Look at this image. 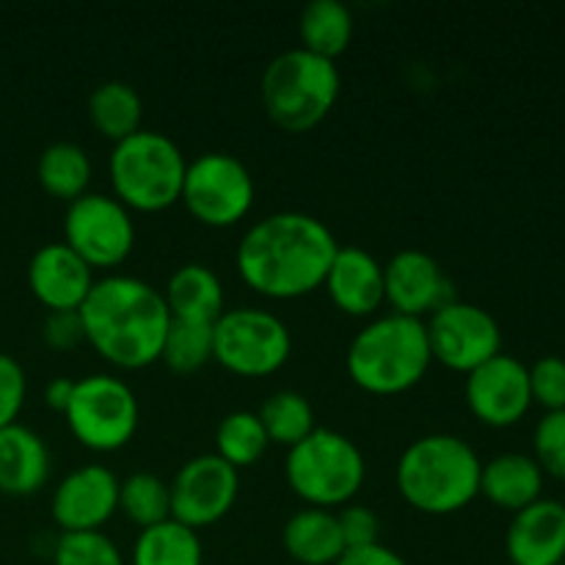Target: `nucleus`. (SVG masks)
Returning <instances> with one entry per match:
<instances>
[{
	"instance_id": "ddd939ff",
	"label": "nucleus",
	"mask_w": 565,
	"mask_h": 565,
	"mask_svg": "<svg viewBox=\"0 0 565 565\" xmlns=\"http://www.w3.org/2000/svg\"><path fill=\"white\" fill-rule=\"evenodd\" d=\"M171 489V519L191 530L218 524L235 508L241 475L215 452L196 456L180 467Z\"/></svg>"
},
{
	"instance_id": "c9c22d12",
	"label": "nucleus",
	"mask_w": 565,
	"mask_h": 565,
	"mask_svg": "<svg viewBox=\"0 0 565 565\" xmlns=\"http://www.w3.org/2000/svg\"><path fill=\"white\" fill-rule=\"evenodd\" d=\"M334 513H337V524H340L342 541H345V550H359V546L379 544L381 522L379 516H375V511H370L367 505L348 502L345 508H340V511Z\"/></svg>"
},
{
	"instance_id": "423d86ee",
	"label": "nucleus",
	"mask_w": 565,
	"mask_h": 565,
	"mask_svg": "<svg viewBox=\"0 0 565 565\" xmlns=\"http://www.w3.org/2000/svg\"><path fill=\"white\" fill-rule=\"evenodd\" d=\"M188 160L166 132L138 130L114 143L108 160L114 199L136 213H163L180 202Z\"/></svg>"
},
{
	"instance_id": "f704fd0d",
	"label": "nucleus",
	"mask_w": 565,
	"mask_h": 565,
	"mask_svg": "<svg viewBox=\"0 0 565 565\" xmlns=\"http://www.w3.org/2000/svg\"><path fill=\"white\" fill-rule=\"evenodd\" d=\"M28 397V379L14 356L0 351V430L17 423Z\"/></svg>"
},
{
	"instance_id": "6ab92c4d",
	"label": "nucleus",
	"mask_w": 565,
	"mask_h": 565,
	"mask_svg": "<svg viewBox=\"0 0 565 565\" xmlns=\"http://www.w3.org/2000/svg\"><path fill=\"white\" fill-rule=\"evenodd\" d=\"M505 552L513 565H561L565 561V505L544 500L513 513L505 533Z\"/></svg>"
},
{
	"instance_id": "0eeeda50",
	"label": "nucleus",
	"mask_w": 565,
	"mask_h": 565,
	"mask_svg": "<svg viewBox=\"0 0 565 565\" xmlns=\"http://www.w3.org/2000/svg\"><path fill=\"white\" fill-rule=\"evenodd\" d=\"M287 486L309 508H345L362 491L367 463L356 441L331 428H315L287 450Z\"/></svg>"
},
{
	"instance_id": "9b49d317",
	"label": "nucleus",
	"mask_w": 565,
	"mask_h": 565,
	"mask_svg": "<svg viewBox=\"0 0 565 565\" xmlns=\"http://www.w3.org/2000/svg\"><path fill=\"white\" fill-rule=\"evenodd\" d=\"M64 243L92 270L119 268L136 246L132 213L119 199L83 193L81 199L66 204Z\"/></svg>"
},
{
	"instance_id": "e433bc0d",
	"label": "nucleus",
	"mask_w": 565,
	"mask_h": 565,
	"mask_svg": "<svg viewBox=\"0 0 565 565\" xmlns=\"http://www.w3.org/2000/svg\"><path fill=\"white\" fill-rule=\"evenodd\" d=\"M42 337L44 342H47V348H53V351L58 353L75 351L81 342H86L81 315L77 312H50L47 318H44Z\"/></svg>"
},
{
	"instance_id": "5701e85b",
	"label": "nucleus",
	"mask_w": 565,
	"mask_h": 565,
	"mask_svg": "<svg viewBox=\"0 0 565 565\" xmlns=\"http://www.w3.org/2000/svg\"><path fill=\"white\" fill-rule=\"evenodd\" d=\"M281 546L301 565H334L345 552L337 513L323 508H301L287 519Z\"/></svg>"
},
{
	"instance_id": "4c0bfd02",
	"label": "nucleus",
	"mask_w": 565,
	"mask_h": 565,
	"mask_svg": "<svg viewBox=\"0 0 565 565\" xmlns=\"http://www.w3.org/2000/svg\"><path fill=\"white\" fill-rule=\"evenodd\" d=\"M334 565H408V563L403 561L395 550H390V546H384L379 541V544H373V546L345 550Z\"/></svg>"
},
{
	"instance_id": "f03ea898",
	"label": "nucleus",
	"mask_w": 565,
	"mask_h": 565,
	"mask_svg": "<svg viewBox=\"0 0 565 565\" xmlns=\"http://www.w3.org/2000/svg\"><path fill=\"white\" fill-rule=\"evenodd\" d=\"M77 315L88 345L114 367L143 370L160 362L171 312L149 281L125 274L97 279Z\"/></svg>"
},
{
	"instance_id": "4468645a",
	"label": "nucleus",
	"mask_w": 565,
	"mask_h": 565,
	"mask_svg": "<svg viewBox=\"0 0 565 565\" xmlns=\"http://www.w3.org/2000/svg\"><path fill=\"white\" fill-rule=\"evenodd\" d=\"M467 406L478 423L489 428H511L522 423L533 406L530 370L511 353H497L486 364L467 375Z\"/></svg>"
},
{
	"instance_id": "aec40b11",
	"label": "nucleus",
	"mask_w": 565,
	"mask_h": 565,
	"mask_svg": "<svg viewBox=\"0 0 565 565\" xmlns=\"http://www.w3.org/2000/svg\"><path fill=\"white\" fill-rule=\"evenodd\" d=\"M53 458L36 430L14 423L0 430V494L31 497L50 480Z\"/></svg>"
},
{
	"instance_id": "dca6fc26",
	"label": "nucleus",
	"mask_w": 565,
	"mask_h": 565,
	"mask_svg": "<svg viewBox=\"0 0 565 565\" xmlns=\"http://www.w3.org/2000/svg\"><path fill=\"white\" fill-rule=\"evenodd\" d=\"M384 298L392 312L423 320L452 301V281L434 254L403 248L384 263Z\"/></svg>"
},
{
	"instance_id": "bb28decb",
	"label": "nucleus",
	"mask_w": 565,
	"mask_h": 565,
	"mask_svg": "<svg viewBox=\"0 0 565 565\" xmlns=\"http://www.w3.org/2000/svg\"><path fill=\"white\" fill-rule=\"evenodd\" d=\"M130 565H204L202 539L196 530L169 519L138 533Z\"/></svg>"
},
{
	"instance_id": "473e14b6",
	"label": "nucleus",
	"mask_w": 565,
	"mask_h": 565,
	"mask_svg": "<svg viewBox=\"0 0 565 565\" xmlns=\"http://www.w3.org/2000/svg\"><path fill=\"white\" fill-rule=\"evenodd\" d=\"M535 463L541 472L565 480V412H546L533 434Z\"/></svg>"
},
{
	"instance_id": "4be33fe9",
	"label": "nucleus",
	"mask_w": 565,
	"mask_h": 565,
	"mask_svg": "<svg viewBox=\"0 0 565 565\" xmlns=\"http://www.w3.org/2000/svg\"><path fill=\"white\" fill-rule=\"evenodd\" d=\"M166 307L171 318L193 323H215L224 315V285L204 263H185L166 281Z\"/></svg>"
},
{
	"instance_id": "a211bd4d",
	"label": "nucleus",
	"mask_w": 565,
	"mask_h": 565,
	"mask_svg": "<svg viewBox=\"0 0 565 565\" xmlns=\"http://www.w3.org/2000/svg\"><path fill=\"white\" fill-rule=\"evenodd\" d=\"M323 287L331 303L348 318H370L386 303L384 265L362 246L337 248Z\"/></svg>"
},
{
	"instance_id": "20e7f679",
	"label": "nucleus",
	"mask_w": 565,
	"mask_h": 565,
	"mask_svg": "<svg viewBox=\"0 0 565 565\" xmlns=\"http://www.w3.org/2000/svg\"><path fill=\"white\" fill-rule=\"evenodd\" d=\"M430 356L425 320L406 315H381L351 340L345 367L353 384L370 395L392 397L414 390L428 375Z\"/></svg>"
},
{
	"instance_id": "b1692460",
	"label": "nucleus",
	"mask_w": 565,
	"mask_h": 565,
	"mask_svg": "<svg viewBox=\"0 0 565 565\" xmlns=\"http://www.w3.org/2000/svg\"><path fill=\"white\" fill-rule=\"evenodd\" d=\"M143 103L136 86L125 81H105L88 97V121L108 141L119 143L141 130Z\"/></svg>"
},
{
	"instance_id": "39448f33",
	"label": "nucleus",
	"mask_w": 565,
	"mask_h": 565,
	"mask_svg": "<svg viewBox=\"0 0 565 565\" xmlns=\"http://www.w3.org/2000/svg\"><path fill=\"white\" fill-rule=\"evenodd\" d=\"M337 61L292 47L270 58L259 81L265 114L285 132H309L340 99Z\"/></svg>"
},
{
	"instance_id": "1a4fd4ad",
	"label": "nucleus",
	"mask_w": 565,
	"mask_h": 565,
	"mask_svg": "<svg viewBox=\"0 0 565 565\" xmlns=\"http://www.w3.org/2000/svg\"><path fill=\"white\" fill-rule=\"evenodd\" d=\"M292 353L285 320L254 307L230 309L213 323V359L237 379H268Z\"/></svg>"
},
{
	"instance_id": "2f4dec72",
	"label": "nucleus",
	"mask_w": 565,
	"mask_h": 565,
	"mask_svg": "<svg viewBox=\"0 0 565 565\" xmlns=\"http://www.w3.org/2000/svg\"><path fill=\"white\" fill-rule=\"evenodd\" d=\"M53 565H125V555L103 530L61 533L53 550Z\"/></svg>"
},
{
	"instance_id": "412c9836",
	"label": "nucleus",
	"mask_w": 565,
	"mask_h": 565,
	"mask_svg": "<svg viewBox=\"0 0 565 565\" xmlns=\"http://www.w3.org/2000/svg\"><path fill=\"white\" fill-rule=\"evenodd\" d=\"M544 472L533 456L524 452H502L480 469V494L502 511L519 513L541 500Z\"/></svg>"
},
{
	"instance_id": "72a5a7b5",
	"label": "nucleus",
	"mask_w": 565,
	"mask_h": 565,
	"mask_svg": "<svg viewBox=\"0 0 565 565\" xmlns=\"http://www.w3.org/2000/svg\"><path fill=\"white\" fill-rule=\"evenodd\" d=\"M530 395L546 412H565V359L541 356L530 364Z\"/></svg>"
},
{
	"instance_id": "393cba45",
	"label": "nucleus",
	"mask_w": 565,
	"mask_h": 565,
	"mask_svg": "<svg viewBox=\"0 0 565 565\" xmlns=\"http://www.w3.org/2000/svg\"><path fill=\"white\" fill-rule=\"evenodd\" d=\"M301 47L315 55L337 61L353 39V14L340 0H312L298 17Z\"/></svg>"
},
{
	"instance_id": "2eb2a0df",
	"label": "nucleus",
	"mask_w": 565,
	"mask_h": 565,
	"mask_svg": "<svg viewBox=\"0 0 565 565\" xmlns=\"http://www.w3.org/2000/svg\"><path fill=\"white\" fill-rule=\"evenodd\" d=\"M119 511V478L108 467L86 463L55 486L50 513L61 533L103 530Z\"/></svg>"
},
{
	"instance_id": "f3484780",
	"label": "nucleus",
	"mask_w": 565,
	"mask_h": 565,
	"mask_svg": "<svg viewBox=\"0 0 565 565\" xmlns=\"http://www.w3.org/2000/svg\"><path fill=\"white\" fill-rule=\"evenodd\" d=\"M94 281V270L66 243H44L28 263V287L50 312H77Z\"/></svg>"
},
{
	"instance_id": "7c9ffc66",
	"label": "nucleus",
	"mask_w": 565,
	"mask_h": 565,
	"mask_svg": "<svg viewBox=\"0 0 565 565\" xmlns=\"http://www.w3.org/2000/svg\"><path fill=\"white\" fill-rule=\"evenodd\" d=\"M160 362L177 375L199 373L204 364L213 362V323L171 318Z\"/></svg>"
},
{
	"instance_id": "f257e3e1",
	"label": "nucleus",
	"mask_w": 565,
	"mask_h": 565,
	"mask_svg": "<svg viewBox=\"0 0 565 565\" xmlns=\"http://www.w3.org/2000/svg\"><path fill=\"white\" fill-rule=\"evenodd\" d=\"M337 248L340 243L323 221L281 210L248 226L235 265L248 290L270 301H292L323 287Z\"/></svg>"
},
{
	"instance_id": "c756f323",
	"label": "nucleus",
	"mask_w": 565,
	"mask_h": 565,
	"mask_svg": "<svg viewBox=\"0 0 565 565\" xmlns=\"http://www.w3.org/2000/svg\"><path fill=\"white\" fill-rule=\"evenodd\" d=\"M119 511L141 530L171 519V489L152 472H136L119 480Z\"/></svg>"
},
{
	"instance_id": "7ed1b4c3",
	"label": "nucleus",
	"mask_w": 565,
	"mask_h": 565,
	"mask_svg": "<svg viewBox=\"0 0 565 565\" xmlns=\"http://www.w3.org/2000/svg\"><path fill=\"white\" fill-rule=\"evenodd\" d=\"M480 469L483 461L461 436L428 434L403 450L395 480L401 497L414 511L450 516L480 497Z\"/></svg>"
},
{
	"instance_id": "6e6552de",
	"label": "nucleus",
	"mask_w": 565,
	"mask_h": 565,
	"mask_svg": "<svg viewBox=\"0 0 565 565\" xmlns=\"http://www.w3.org/2000/svg\"><path fill=\"white\" fill-rule=\"evenodd\" d=\"M64 417L77 445L92 452H116L136 436L141 408L132 386L119 375L92 373L75 381Z\"/></svg>"
},
{
	"instance_id": "cd10ccee",
	"label": "nucleus",
	"mask_w": 565,
	"mask_h": 565,
	"mask_svg": "<svg viewBox=\"0 0 565 565\" xmlns=\"http://www.w3.org/2000/svg\"><path fill=\"white\" fill-rule=\"evenodd\" d=\"M259 423H263L265 436H268L270 445L279 447H296L298 441L307 439L318 425H315V408L301 392L296 390H279L270 397H265V403L257 412Z\"/></svg>"
},
{
	"instance_id": "58836bf2",
	"label": "nucleus",
	"mask_w": 565,
	"mask_h": 565,
	"mask_svg": "<svg viewBox=\"0 0 565 565\" xmlns=\"http://www.w3.org/2000/svg\"><path fill=\"white\" fill-rule=\"evenodd\" d=\"M72 392H75V381L72 379H53L47 386H44V403H47L53 412L64 414L66 406L72 401Z\"/></svg>"
},
{
	"instance_id": "c85d7f7f",
	"label": "nucleus",
	"mask_w": 565,
	"mask_h": 565,
	"mask_svg": "<svg viewBox=\"0 0 565 565\" xmlns=\"http://www.w3.org/2000/svg\"><path fill=\"white\" fill-rule=\"evenodd\" d=\"M268 447L270 441L257 412H230L215 428V456L237 472L254 467Z\"/></svg>"
},
{
	"instance_id": "9d476101",
	"label": "nucleus",
	"mask_w": 565,
	"mask_h": 565,
	"mask_svg": "<svg viewBox=\"0 0 565 565\" xmlns=\"http://www.w3.org/2000/svg\"><path fill=\"white\" fill-rule=\"evenodd\" d=\"M254 196L257 185L243 160L230 152H202L188 163L180 202L199 224L230 230L252 213Z\"/></svg>"
},
{
	"instance_id": "f8f14e48",
	"label": "nucleus",
	"mask_w": 565,
	"mask_h": 565,
	"mask_svg": "<svg viewBox=\"0 0 565 565\" xmlns=\"http://www.w3.org/2000/svg\"><path fill=\"white\" fill-rule=\"evenodd\" d=\"M430 356L452 373L469 375L502 353V329L489 309L452 298L425 320Z\"/></svg>"
},
{
	"instance_id": "a878e982",
	"label": "nucleus",
	"mask_w": 565,
	"mask_h": 565,
	"mask_svg": "<svg viewBox=\"0 0 565 565\" xmlns=\"http://www.w3.org/2000/svg\"><path fill=\"white\" fill-rule=\"evenodd\" d=\"M36 180L47 196L61 202H75L88 193L92 182V158L83 147L72 141H55L39 154Z\"/></svg>"
}]
</instances>
